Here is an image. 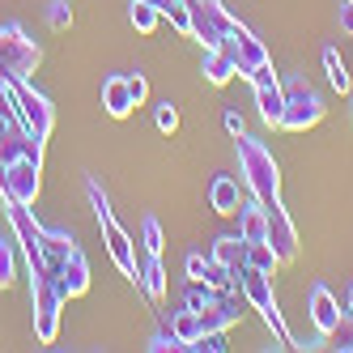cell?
<instances>
[{
    "label": "cell",
    "mask_w": 353,
    "mask_h": 353,
    "mask_svg": "<svg viewBox=\"0 0 353 353\" xmlns=\"http://www.w3.org/2000/svg\"><path fill=\"white\" fill-rule=\"evenodd\" d=\"M234 141H239V170H243L247 192L256 196L264 209L281 205V170H276L272 154H268L260 141H251L247 132H243V137H234Z\"/></svg>",
    "instance_id": "obj_1"
},
{
    "label": "cell",
    "mask_w": 353,
    "mask_h": 353,
    "mask_svg": "<svg viewBox=\"0 0 353 353\" xmlns=\"http://www.w3.org/2000/svg\"><path fill=\"white\" fill-rule=\"evenodd\" d=\"M234 281H239V290H243V298H247V307H256V311L264 315V323L276 332V345H281V349H294V336H290L281 311H276V298H272V272H260V268L243 264V268L234 272Z\"/></svg>",
    "instance_id": "obj_2"
},
{
    "label": "cell",
    "mask_w": 353,
    "mask_h": 353,
    "mask_svg": "<svg viewBox=\"0 0 353 353\" xmlns=\"http://www.w3.org/2000/svg\"><path fill=\"white\" fill-rule=\"evenodd\" d=\"M90 200H94V213H98V225H103V234H107V251H111V260L123 268L137 281V251H132V239H128V230L115 221V213H111V205H107V196H103V188L98 183H90Z\"/></svg>",
    "instance_id": "obj_3"
},
{
    "label": "cell",
    "mask_w": 353,
    "mask_h": 353,
    "mask_svg": "<svg viewBox=\"0 0 353 353\" xmlns=\"http://www.w3.org/2000/svg\"><path fill=\"white\" fill-rule=\"evenodd\" d=\"M315 123H323V98L302 81V77H294L290 85H285V111H281V128L285 132H307V128H315Z\"/></svg>",
    "instance_id": "obj_4"
},
{
    "label": "cell",
    "mask_w": 353,
    "mask_h": 353,
    "mask_svg": "<svg viewBox=\"0 0 353 353\" xmlns=\"http://www.w3.org/2000/svg\"><path fill=\"white\" fill-rule=\"evenodd\" d=\"M251 90H256V103H260V115L268 128H281V111H285V90L281 81H276V72L264 68L256 81H251Z\"/></svg>",
    "instance_id": "obj_5"
},
{
    "label": "cell",
    "mask_w": 353,
    "mask_h": 353,
    "mask_svg": "<svg viewBox=\"0 0 353 353\" xmlns=\"http://www.w3.org/2000/svg\"><path fill=\"white\" fill-rule=\"evenodd\" d=\"M268 247L276 251V260H281V264H290L298 256V230H294V221H290V213L281 205L268 209Z\"/></svg>",
    "instance_id": "obj_6"
},
{
    "label": "cell",
    "mask_w": 353,
    "mask_h": 353,
    "mask_svg": "<svg viewBox=\"0 0 353 353\" xmlns=\"http://www.w3.org/2000/svg\"><path fill=\"white\" fill-rule=\"evenodd\" d=\"M311 323H315V332L327 341L336 332V323H341V307H336V298L327 285H315L311 290Z\"/></svg>",
    "instance_id": "obj_7"
},
{
    "label": "cell",
    "mask_w": 353,
    "mask_h": 353,
    "mask_svg": "<svg viewBox=\"0 0 353 353\" xmlns=\"http://www.w3.org/2000/svg\"><path fill=\"white\" fill-rule=\"evenodd\" d=\"M239 234H243V243H260V239H268V209L260 205V200L239 205Z\"/></svg>",
    "instance_id": "obj_8"
},
{
    "label": "cell",
    "mask_w": 353,
    "mask_h": 353,
    "mask_svg": "<svg viewBox=\"0 0 353 353\" xmlns=\"http://www.w3.org/2000/svg\"><path fill=\"white\" fill-rule=\"evenodd\" d=\"M103 107H107V115H115V119H123V115H132V90H128V77H107L103 81Z\"/></svg>",
    "instance_id": "obj_9"
},
{
    "label": "cell",
    "mask_w": 353,
    "mask_h": 353,
    "mask_svg": "<svg viewBox=\"0 0 353 353\" xmlns=\"http://www.w3.org/2000/svg\"><path fill=\"white\" fill-rule=\"evenodd\" d=\"M137 285L149 294V302H162L166 298V268H162V260L154 256V251H149L145 264L137 268Z\"/></svg>",
    "instance_id": "obj_10"
},
{
    "label": "cell",
    "mask_w": 353,
    "mask_h": 353,
    "mask_svg": "<svg viewBox=\"0 0 353 353\" xmlns=\"http://www.w3.org/2000/svg\"><path fill=\"white\" fill-rule=\"evenodd\" d=\"M209 200H213V209H217L221 217H234V213H239V205H243V200H239V183L230 179V174H217V179H213Z\"/></svg>",
    "instance_id": "obj_11"
},
{
    "label": "cell",
    "mask_w": 353,
    "mask_h": 353,
    "mask_svg": "<svg viewBox=\"0 0 353 353\" xmlns=\"http://www.w3.org/2000/svg\"><path fill=\"white\" fill-rule=\"evenodd\" d=\"M209 77V85H225L234 77V60L230 52H221V47H205V68H200Z\"/></svg>",
    "instance_id": "obj_12"
},
{
    "label": "cell",
    "mask_w": 353,
    "mask_h": 353,
    "mask_svg": "<svg viewBox=\"0 0 353 353\" xmlns=\"http://www.w3.org/2000/svg\"><path fill=\"white\" fill-rule=\"evenodd\" d=\"M243 251H247V243H243V234H221L217 243H213V260L217 264H225V268H243Z\"/></svg>",
    "instance_id": "obj_13"
},
{
    "label": "cell",
    "mask_w": 353,
    "mask_h": 353,
    "mask_svg": "<svg viewBox=\"0 0 353 353\" xmlns=\"http://www.w3.org/2000/svg\"><path fill=\"white\" fill-rule=\"evenodd\" d=\"M323 68H327V81H332L336 94H349L353 90V77L345 72V60H341L336 47H323Z\"/></svg>",
    "instance_id": "obj_14"
},
{
    "label": "cell",
    "mask_w": 353,
    "mask_h": 353,
    "mask_svg": "<svg viewBox=\"0 0 353 353\" xmlns=\"http://www.w3.org/2000/svg\"><path fill=\"white\" fill-rule=\"evenodd\" d=\"M243 264H251V268H260V272H276V251L268 247V239H260V243H247V251H243Z\"/></svg>",
    "instance_id": "obj_15"
},
{
    "label": "cell",
    "mask_w": 353,
    "mask_h": 353,
    "mask_svg": "<svg viewBox=\"0 0 353 353\" xmlns=\"http://www.w3.org/2000/svg\"><path fill=\"white\" fill-rule=\"evenodd\" d=\"M170 327H174V336H179V341H183L188 349H192V345L200 341V332H205V327H200V315H196V311H188V307H183V311H174Z\"/></svg>",
    "instance_id": "obj_16"
},
{
    "label": "cell",
    "mask_w": 353,
    "mask_h": 353,
    "mask_svg": "<svg viewBox=\"0 0 353 353\" xmlns=\"http://www.w3.org/2000/svg\"><path fill=\"white\" fill-rule=\"evenodd\" d=\"M128 13H132V26H137L141 34H154V30H158V17H162V13L149 5V0H132Z\"/></svg>",
    "instance_id": "obj_17"
},
{
    "label": "cell",
    "mask_w": 353,
    "mask_h": 353,
    "mask_svg": "<svg viewBox=\"0 0 353 353\" xmlns=\"http://www.w3.org/2000/svg\"><path fill=\"white\" fill-rule=\"evenodd\" d=\"M141 234H145V251H154V256H162V221L158 217H145V225H141Z\"/></svg>",
    "instance_id": "obj_18"
},
{
    "label": "cell",
    "mask_w": 353,
    "mask_h": 353,
    "mask_svg": "<svg viewBox=\"0 0 353 353\" xmlns=\"http://www.w3.org/2000/svg\"><path fill=\"white\" fill-rule=\"evenodd\" d=\"M17 276V256H13V243H0V285H13Z\"/></svg>",
    "instance_id": "obj_19"
},
{
    "label": "cell",
    "mask_w": 353,
    "mask_h": 353,
    "mask_svg": "<svg viewBox=\"0 0 353 353\" xmlns=\"http://www.w3.org/2000/svg\"><path fill=\"white\" fill-rule=\"evenodd\" d=\"M47 21H52V30H68V26H72V9H68V0H52V9H47Z\"/></svg>",
    "instance_id": "obj_20"
},
{
    "label": "cell",
    "mask_w": 353,
    "mask_h": 353,
    "mask_svg": "<svg viewBox=\"0 0 353 353\" xmlns=\"http://www.w3.org/2000/svg\"><path fill=\"white\" fill-rule=\"evenodd\" d=\"M149 349H154V353H166V349H170V353H179V349H188V345L174 336V327H162V332L149 341Z\"/></svg>",
    "instance_id": "obj_21"
},
{
    "label": "cell",
    "mask_w": 353,
    "mask_h": 353,
    "mask_svg": "<svg viewBox=\"0 0 353 353\" xmlns=\"http://www.w3.org/2000/svg\"><path fill=\"white\" fill-rule=\"evenodd\" d=\"M174 128H179V111H174V103H162L158 107V132H174Z\"/></svg>",
    "instance_id": "obj_22"
},
{
    "label": "cell",
    "mask_w": 353,
    "mask_h": 353,
    "mask_svg": "<svg viewBox=\"0 0 353 353\" xmlns=\"http://www.w3.org/2000/svg\"><path fill=\"white\" fill-rule=\"evenodd\" d=\"M128 90H132V103H137V107L149 98V81L141 77V72H128Z\"/></svg>",
    "instance_id": "obj_23"
},
{
    "label": "cell",
    "mask_w": 353,
    "mask_h": 353,
    "mask_svg": "<svg viewBox=\"0 0 353 353\" xmlns=\"http://www.w3.org/2000/svg\"><path fill=\"white\" fill-rule=\"evenodd\" d=\"M205 272H209V260L192 251V256H188V281H205Z\"/></svg>",
    "instance_id": "obj_24"
},
{
    "label": "cell",
    "mask_w": 353,
    "mask_h": 353,
    "mask_svg": "<svg viewBox=\"0 0 353 353\" xmlns=\"http://www.w3.org/2000/svg\"><path fill=\"white\" fill-rule=\"evenodd\" d=\"M225 132H230V137H243L247 132V123H243L239 111H225Z\"/></svg>",
    "instance_id": "obj_25"
},
{
    "label": "cell",
    "mask_w": 353,
    "mask_h": 353,
    "mask_svg": "<svg viewBox=\"0 0 353 353\" xmlns=\"http://www.w3.org/2000/svg\"><path fill=\"white\" fill-rule=\"evenodd\" d=\"M341 26L353 34V0H345V5H341Z\"/></svg>",
    "instance_id": "obj_26"
},
{
    "label": "cell",
    "mask_w": 353,
    "mask_h": 353,
    "mask_svg": "<svg viewBox=\"0 0 353 353\" xmlns=\"http://www.w3.org/2000/svg\"><path fill=\"white\" fill-rule=\"evenodd\" d=\"M345 307H349V315H353V290H349V298H345Z\"/></svg>",
    "instance_id": "obj_27"
}]
</instances>
